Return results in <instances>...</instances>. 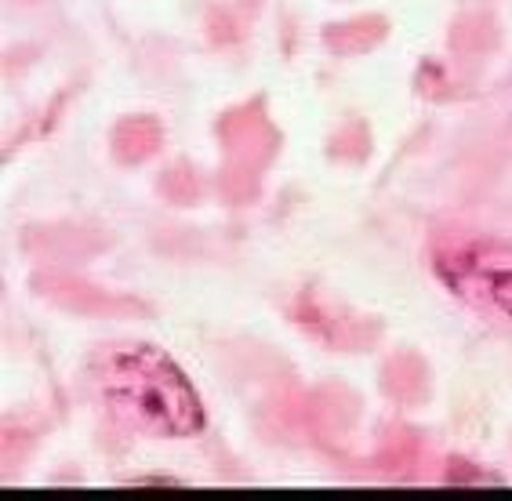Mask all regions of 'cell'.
Wrapping results in <instances>:
<instances>
[{"label": "cell", "instance_id": "7a4b0ae2", "mask_svg": "<svg viewBox=\"0 0 512 501\" xmlns=\"http://www.w3.org/2000/svg\"><path fill=\"white\" fill-rule=\"evenodd\" d=\"M440 273L447 284L465 295L469 302L491 305L498 313L512 316V251L498 244H473L458 247L447 258H440Z\"/></svg>", "mask_w": 512, "mask_h": 501}, {"label": "cell", "instance_id": "6da1fadb", "mask_svg": "<svg viewBox=\"0 0 512 501\" xmlns=\"http://www.w3.org/2000/svg\"><path fill=\"white\" fill-rule=\"evenodd\" d=\"M109 403L146 433L186 436L204 425L200 403L168 356L153 349H124L102 371Z\"/></svg>", "mask_w": 512, "mask_h": 501}]
</instances>
